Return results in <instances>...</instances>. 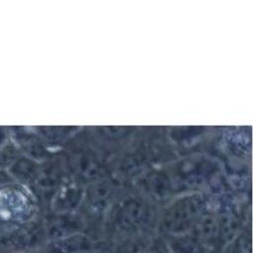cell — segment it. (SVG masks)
Instances as JSON below:
<instances>
[{
    "mask_svg": "<svg viewBox=\"0 0 253 253\" xmlns=\"http://www.w3.org/2000/svg\"><path fill=\"white\" fill-rule=\"evenodd\" d=\"M152 213L137 203H127L118 209L112 218V229L116 242L127 239L149 237Z\"/></svg>",
    "mask_w": 253,
    "mask_h": 253,
    "instance_id": "6da1fadb",
    "label": "cell"
},
{
    "mask_svg": "<svg viewBox=\"0 0 253 253\" xmlns=\"http://www.w3.org/2000/svg\"><path fill=\"white\" fill-rule=\"evenodd\" d=\"M202 217L201 205L193 201H183L173 205L161 219L164 238L177 237L192 232Z\"/></svg>",
    "mask_w": 253,
    "mask_h": 253,
    "instance_id": "7a4b0ae2",
    "label": "cell"
},
{
    "mask_svg": "<svg viewBox=\"0 0 253 253\" xmlns=\"http://www.w3.org/2000/svg\"><path fill=\"white\" fill-rule=\"evenodd\" d=\"M21 253H44L42 247V248H38V249H33V250H28V251H24Z\"/></svg>",
    "mask_w": 253,
    "mask_h": 253,
    "instance_id": "52a82bcc",
    "label": "cell"
},
{
    "mask_svg": "<svg viewBox=\"0 0 253 253\" xmlns=\"http://www.w3.org/2000/svg\"><path fill=\"white\" fill-rule=\"evenodd\" d=\"M147 253H170L166 240L161 236H150L147 243Z\"/></svg>",
    "mask_w": 253,
    "mask_h": 253,
    "instance_id": "8992f818",
    "label": "cell"
},
{
    "mask_svg": "<svg viewBox=\"0 0 253 253\" xmlns=\"http://www.w3.org/2000/svg\"><path fill=\"white\" fill-rule=\"evenodd\" d=\"M220 253H252L250 232H238L225 245L222 246Z\"/></svg>",
    "mask_w": 253,
    "mask_h": 253,
    "instance_id": "5b68a950",
    "label": "cell"
},
{
    "mask_svg": "<svg viewBox=\"0 0 253 253\" xmlns=\"http://www.w3.org/2000/svg\"><path fill=\"white\" fill-rule=\"evenodd\" d=\"M44 253H95L96 243L84 232L63 238L47 241L43 247Z\"/></svg>",
    "mask_w": 253,
    "mask_h": 253,
    "instance_id": "3957f363",
    "label": "cell"
},
{
    "mask_svg": "<svg viewBox=\"0 0 253 253\" xmlns=\"http://www.w3.org/2000/svg\"><path fill=\"white\" fill-rule=\"evenodd\" d=\"M46 240H55L83 232V221L72 214H63L43 224Z\"/></svg>",
    "mask_w": 253,
    "mask_h": 253,
    "instance_id": "277c9868",
    "label": "cell"
},
{
    "mask_svg": "<svg viewBox=\"0 0 253 253\" xmlns=\"http://www.w3.org/2000/svg\"><path fill=\"white\" fill-rule=\"evenodd\" d=\"M95 253H100V252H98V251H97V252H95Z\"/></svg>",
    "mask_w": 253,
    "mask_h": 253,
    "instance_id": "ba28073f",
    "label": "cell"
}]
</instances>
